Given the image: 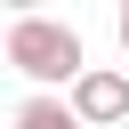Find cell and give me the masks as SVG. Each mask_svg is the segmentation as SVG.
I'll return each instance as SVG.
<instances>
[{"mask_svg": "<svg viewBox=\"0 0 129 129\" xmlns=\"http://www.w3.org/2000/svg\"><path fill=\"white\" fill-rule=\"evenodd\" d=\"M121 48H129V0H121Z\"/></svg>", "mask_w": 129, "mask_h": 129, "instance_id": "5b68a950", "label": "cell"}, {"mask_svg": "<svg viewBox=\"0 0 129 129\" xmlns=\"http://www.w3.org/2000/svg\"><path fill=\"white\" fill-rule=\"evenodd\" d=\"M64 113H73L81 129H113V121H129V73H113V64H89V73H73V89H64Z\"/></svg>", "mask_w": 129, "mask_h": 129, "instance_id": "7a4b0ae2", "label": "cell"}, {"mask_svg": "<svg viewBox=\"0 0 129 129\" xmlns=\"http://www.w3.org/2000/svg\"><path fill=\"white\" fill-rule=\"evenodd\" d=\"M0 8H16V16H40V0H0Z\"/></svg>", "mask_w": 129, "mask_h": 129, "instance_id": "277c9868", "label": "cell"}, {"mask_svg": "<svg viewBox=\"0 0 129 129\" xmlns=\"http://www.w3.org/2000/svg\"><path fill=\"white\" fill-rule=\"evenodd\" d=\"M0 56H8L24 81H40V97H48V89H73V73H89L81 32H73V24H56V16H16V24H8V40H0Z\"/></svg>", "mask_w": 129, "mask_h": 129, "instance_id": "6da1fadb", "label": "cell"}, {"mask_svg": "<svg viewBox=\"0 0 129 129\" xmlns=\"http://www.w3.org/2000/svg\"><path fill=\"white\" fill-rule=\"evenodd\" d=\"M16 129H81V121L64 113V97H24L16 105Z\"/></svg>", "mask_w": 129, "mask_h": 129, "instance_id": "3957f363", "label": "cell"}]
</instances>
